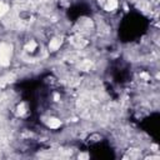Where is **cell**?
<instances>
[{"mask_svg": "<svg viewBox=\"0 0 160 160\" xmlns=\"http://www.w3.org/2000/svg\"><path fill=\"white\" fill-rule=\"evenodd\" d=\"M11 54H12V48H11V45H9V44H6V42H1V44H0V65L8 66V65L10 64Z\"/></svg>", "mask_w": 160, "mask_h": 160, "instance_id": "obj_1", "label": "cell"}, {"mask_svg": "<svg viewBox=\"0 0 160 160\" xmlns=\"http://www.w3.org/2000/svg\"><path fill=\"white\" fill-rule=\"evenodd\" d=\"M71 44L78 49H82V48H85L88 45V41L84 38H81L80 35H76V36L71 38Z\"/></svg>", "mask_w": 160, "mask_h": 160, "instance_id": "obj_2", "label": "cell"}, {"mask_svg": "<svg viewBox=\"0 0 160 160\" xmlns=\"http://www.w3.org/2000/svg\"><path fill=\"white\" fill-rule=\"evenodd\" d=\"M62 44V38L60 36H56V38H52L49 42V50L50 51H56Z\"/></svg>", "mask_w": 160, "mask_h": 160, "instance_id": "obj_3", "label": "cell"}, {"mask_svg": "<svg viewBox=\"0 0 160 160\" xmlns=\"http://www.w3.org/2000/svg\"><path fill=\"white\" fill-rule=\"evenodd\" d=\"M45 122H46V125H48L50 129H58V128H60V125H61V121H60L58 118H52V116L48 118Z\"/></svg>", "mask_w": 160, "mask_h": 160, "instance_id": "obj_4", "label": "cell"}, {"mask_svg": "<svg viewBox=\"0 0 160 160\" xmlns=\"http://www.w3.org/2000/svg\"><path fill=\"white\" fill-rule=\"evenodd\" d=\"M104 8L108 11H114L118 8V0H105Z\"/></svg>", "mask_w": 160, "mask_h": 160, "instance_id": "obj_5", "label": "cell"}, {"mask_svg": "<svg viewBox=\"0 0 160 160\" xmlns=\"http://www.w3.org/2000/svg\"><path fill=\"white\" fill-rule=\"evenodd\" d=\"M36 46H38V45H36V42H35L34 40H30V41L25 45V50H26L28 52H32V51L36 49Z\"/></svg>", "mask_w": 160, "mask_h": 160, "instance_id": "obj_6", "label": "cell"}, {"mask_svg": "<svg viewBox=\"0 0 160 160\" xmlns=\"http://www.w3.org/2000/svg\"><path fill=\"white\" fill-rule=\"evenodd\" d=\"M90 66H91V64H90V61L89 60H84L81 64H79V69H81V70H90Z\"/></svg>", "mask_w": 160, "mask_h": 160, "instance_id": "obj_7", "label": "cell"}, {"mask_svg": "<svg viewBox=\"0 0 160 160\" xmlns=\"http://www.w3.org/2000/svg\"><path fill=\"white\" fill-rule=\"evenodd\" d=\"M26 112V104L25 102H21L19 106H18V115H24Z\"/></svg>", "mask_w": 160, "mask_h": 160, "instance_id": "obj_8", "label": "cell"}, {"mask_svg": "<svg viewBox=\"0 0 160 160\" xmlns=\"http://www.w3.org/2000/svg\"><path fill=\"white\" fill-rule=\"evenodd\" d=\"M8 9H9V8H8V5H6V4H4L2 1H0V16H2V15L8 11Z\"/></svg>", "mask_w": 160, "mask_h": 160, "instance_id": "obj_9", "label": "cell"}]
</instances>
